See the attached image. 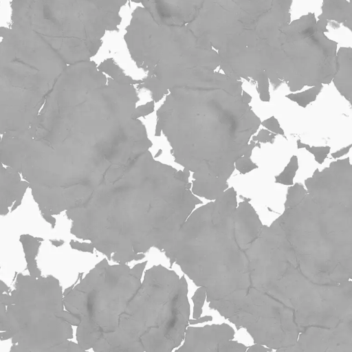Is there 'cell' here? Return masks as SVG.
I'll list each match as a JSON object with an SVG mask.
<instances>
[{
	"instance_id": "33",
	"label": "cell",
	"mask_w": 352,
	"mask_h": 352,
	"mask_svg": "<svg viewBox=\"0 0 352 352\" xmlns=\"http://www.w3.org/2000/svg\"><path fill=\"white\" fill-rule=\"evenodd\" d=\"M212 317L211 316H205L199 317L197 318L189 319V324H197L198 323H203L205 322L212 321Z\"/></svg>"
},
{
	"instance_id": "35",
	"label": "cell",
	"mask_w": 352,
	"mask_h": 352,
	"mask_svg": "<svg viewBox=\"0 0 352 352\" xmlns=\"http://www.w3.org/2000/svg\"><path fill=\"white\" fill-rule=\"evenodd\" d=\"M255 143H256V142H254L253 140L250 141V142L248 144V148H247L246 151L245 152V153L243 155L244 156H246V157H251L253 148L254 147H256L255 146Z\"/></svg>"
},
{
	"instance_id": "32",
	"label": "cell",
	"mask_w": 352,
	"mask_h": 352,
	"mask_svg": "<svg viewBox=\"0 0 352 352\" xmlns=\"http://www.w3.org/2000/svg\"><path fill=\"white\" fill-rule=\"evenodd\" d=\"M248 352H268L272 351V349L264 347V346L259 343H255L254 345L250 346L246 350Z\"/></svg>"
},
{
	"instance_id": "27",
	"label": "cell",
	"mask_w": 352,
	"mask_h": 352,
	"mask_svg": "<svg viewBox=\"0 0 352 352\" xmlns=\"http://www.w3.org/2000/svg\"><path fill=\"white\" fill-rule=\"evenodd\" d=\"M256 82L261 100L269 102L270 100V94L269 91L270 81L268 78H261L258 79Z\"/></svg>"
},
{
	"instance_id": "24",
	"label": "cell",
	"mask_w": 352,
	"mask_h": 352,
	"mask_svg": "<svg viewBox=\"0 0 352 352\" xmlns=\"http://www.w3.org/2000/svg\"><path fill=\"white\" fill-rule=\"evenodd\" d=\"M234 167L241 174L243 175L258 168L250 157L244 155L241 156L235 161Z\"/></svg>"
},
{
	"instance_id": "28",
	"label": "cell",
	"mask_w": 352,
	"mask_h": 352,
	"mask_svg": "<svg viewBox=\"0 0 352 352\" xmlns=\"http://www.w3.org/2000/svg\"><path fill=\"white\" fill-rule=\"evenodd\" d=\"M264 127H265L270 131L275 133L281 135L285 137V132L280 127L278 120L274 117L272 116L263 122H261Z\"/></svg>"
},
{
	"instance_id": "34",
	"label": "cell",
	"mask_w": 352,
	"mask_h": 352,
	"mask_svg": "<svg viewBox=\"0 0 352 352\" xmlns=\"http://www.w3.org/2000/svg\"><path fill=\"white\" fill-rule=\"evenodd\" d=\"M351 144H349V146H346V147H344L334 153H332L331 154V157H333V158H338V157H342L344 156V155H346V153H349V150L351 149Z\"/></svg>"
},
{
	"instance_id": "37",
	"label": "cell",
	"mask_w": 352,
	"mask_h": 352,
	"mask_svg": "<svg viewBox=\"0 0 352 352\" xmlns=\"http://www.w3.org/2000/svg\"><path fill=\"white\" fill-rule=\"evenodd\" d=\"M307 144L302 143L300 140H297V148H305Z\"/></svg>"
},
{
	"instance_id": "11",
	"label": "cell",
	"mask_w": 352,
	"mask_h": 352,
	"mask_svg": "<svg viewBox=\"0 0 352 352\" xmlns=\"http://www.w3.org/2000/svg\"><path fill=\"white\" fill-rule=\"evenodd\" d=\"M127 0H51L58 40L55 50L68 64L89 60L107 31L118 28Z\"/></svg>"
},
{
	"instance_id": "6",
	"label": "cell",
	"mask_w": 352,
	"mask_h": 352,
	"mask_svg": "<svg viewBox=\"0 0 352 352\" xmlns=\"http://www.w3.org/2000/svg\"><path fill=\"white\" fill-rule=\"evenodd\" d=\"M124 38L136 65L148 72L139 85L154 102L173 88L190 85L203 69L219 66L217 51L186 25L160 24L143 7L133 12Z\"/></svg>"
},
{
	"instance_id": "4",
	"label": "cell",
	"mask_w": 352,
	"mask_h": 352,
	"mask_svg": "<svg viewBox=\"0 0 352 352\" xmlns=\"http://www.w3.org/2000/svg\"><path fill=\"white\" fill-rule=\"evenodd\" d=\"M236 205L216 199L192 212L164 252L197 286L208 302L236 304L250 287L249 260L236 236Z\"/></svg>"
},
{
	"instance_id": "31",
	"label": "cell",
	"mask_w": 352,
	"mask_h": 352,
	"mask_svg": "<svg viewBox=\"0 0 352 352\" xmlns=\"http://www.w3.org/2000/svg\"><path fill=\"white\" fill-rule=\"evenodd\" d=\"M70 245L73 249L89 253H93L94 250V247L91 243H80L78 241L72 240L70 241Z\"/></svg>"
},
{
	"instance_id": "23",
	"label": "cell",
	"mask_w": 352,
	"mask_h": 352,
	"mask_svg": "<svg viewBox=\"0 0 352 352\" xmlns=\"http://www.w3.org/2000/svg\"><path fill=\"white\" fill-rule=\"evenodd\" d=\"M206 298V289L200 286L195 292L192 297L194 304L193 307V318H197L202 314V307L204 306Z\"/></svg>"
},
{
	"instance_id": "14",
	"label": "cell",
	"mask_w": 352,
	"mask_h": 352,
	"mask_svg": "<svg viewBox=\"0 0 352 352\" xmlns=\"http://www.w3.org/2000/svg\"><path fill=\"white\" fill-rule=\"evenodd\" d=\"M234 333L233 328L226 323L202 327H187L184 343L176 351L218 352L219 343L233 339Z\"/></svg>"
},
{
	"instance_id": "5",
	"label": "cell",
	"mask_w": 352,
	"mask_h": 352,
	"mask_svg": "<svg viewBox=\"0 0 352 352\" xmlns=\"http://www.w3.org/2000/svg\"><path fill=\"white\" fill-rule=\"evenodd\" d=\"M187 294L184 276L161 265L149 268L120 316L117 329L94 351H172L189 324Z\"/></svg>"
},
{
	"instance_id": "22",
	"label": "cell",
	"mask_w": 352,
	"mask_h": 352,
	"mask_svg": "<svg viewBox=\"0 0 352 352\" xmlns=\"http://www.w3.org/2000/svg\"><path fill=\"white\" fill-rule=\"evenodd\" d=\"M307 192V190L302 184L296 183L295 184L292 185L287 190L285 208L296 205L303 199Z\"/></svg>"
},
{
	"instance_id": "10",
	"label": "cell",
	"mask_w": 352,
	"mask_h": 352,
	"mask_svg": "<svg viewBox=\"0 0 352 352\" xmlns=\"http://www.w3.org/2000/svg\"><path fill=\"white\" fill-rule=\"evenodd\" d=\"M327 32V25L311 12L283 27L278 78L290 91L332 81L337 43L325 35Z\"/></svg>"
},
{
	"instance_id": "25",
	"label": "cell",
	"mask_w": 352,
	"mask_h": 352,
	"mask_svg": "<svg viewBox=\"0 0 352 352\" xmlns=\"http://www.w3.org/2000/svg\"><path fill=\"white\" fill-rule=\"evenodd\" d=\"M247 349V346L241 343L227 340L219 343L218 352H245Z\"/></svg>"
},
{
	"instance_id": "3",
	"label": "cell",
	"mask_w": 352,
	"mask_h": 352,
	"mask_svg": "<svg viewBox=\"0 0 352 352\" xmlns=\"http://www.w3.org/2000/svg\"><path fill=\"white\" fill-rule=\"evenodd\" d=\"M242 81L211 70L193 85L169 90L157 111L175 161L193 173L191 190L214 200L228 188L235 161L261 119L242 97Z\"/></svg>"
},
{
	"instance_id": "21",
	"label": "cell",
	"mask_w": 352,
	"mask_h": 352,
	"mask_svg": "<svg viewBox=\"0 0 352 352\" xmlns=\"http://www.w3.org/2000/svg\"><path fill=\"white\" fill-rule=\"evenodd\" d=\"M298 169V157L296 155H293L284 170L278 175L275 177V182L283 185H293L294 178Z\"/></svg>"
},
{
	"instance_id": "36",
	"label": "cell",
	"mask_w": 352,
	"mask_h": 352,
	"mask_svg": "<svg viewBox=\"0 0 352 352\" xmlns=\"http://www.w3.org/2000/svg\"><path fill=\"white\" fill-rule=\"evenodd\" d=\"M242 97L245 102L250 104L252 100V96L245 91H242Z\"/></svg>"
},
{
	"instance_id": "19",
	"label": "cell",
	"mask_w": 352,
	"mask_h": 352,
	"mask_svg": "<svg viewBox=\"0 0 352 352\" xmlns=\"http://www.w3.org/2000/svg\"><path fill=\"white\" fill-rule=\"evenodd\" d=\"M323 85L313 86L304 91L289 94L285 97L296 102L301 107L305 108L309 104L315 101Z\"/></svg>"
},
{
	"instance_id": "26",
	"label": "cell",
	"mask_w": 352,
	"mask_h": 352,
	"mask_svg": "<svg viewBox=\"0 0 352 352\" xmlns=\"http://www.w3.org/2000/svg\"><path fill=\"white\" fill-rule=\"evenodd\" d=\"M305 148L310 153L313 154L315 160L320 164H322L324 160L327 158L328 154L330 153L331 147L329 146H311L306 144Z\"/></svg>"
},
{
	"instance_id": "8",
	"label": "cell",
	"mask_w": 352,
	"mask_h": 352,
	"mask_svg": "<svg viewBox=\"0 0 352 352\" xmlns=\"http://www.w3.org/2000/svg\"><path fill=\"white\" fill-rule=\"evenodd\" d=\"M146 263L131 268L126 263L111 265L104 258L63 292L65 309L79 321L76 340L84 351H94L116 331L120 316L141 285Z\"/></svg>"
},
{
	"instance_id": "9",
	"label": "cell",
	"mask_w": 352,
	"mask_h": 352,
	"mask_svg": "<svg viewBox=\"0 0 352 352\" xmlns=\"http://www.w3.org/2000/svg\"><path fill=\"white\" fill-rule=\"evenodd\" d=\"M67 65L49 47L0 52L1 135L21 133L31 125Z\"/></svg>"
},
{
	"instance_id": "18",
	"label": "cell",
	"mask_w": 352,
	"mask_h": 352,
	"mask_svg": "<svg viewBox=\"0 0 352 352\" xmlns=\"http://www.w3.org/2000/svg\"><path fill=\"white\" fill-rule=\"evenodd\" d=\"M20 241L25 252L30 275L33 276H41V271L38 268L36 262V256L37 255L42 239L34 237L28 234H23L21 236Z\"/></svg>"
},
{
	"instance_id": "29",
	"label": "cell",
	"mask_w": 352,
	"mask_h": 352,
	"mask_svg": "<svg viewBox=\"0 0 352 352\" xmlns=\"http://www.w3.org/2000/svg\"><path fill=\"white\" fill-rule=\"evenodd\" d=\"M276 134L267 129H261L258 134L252 136V140L261 143H273L274 142Z\"/></svg>"
},
{
	"instance_id": "30",
	"label": "cell",
	"mask_w": 352,
	"mask_h": 352,
	"mask_svg": "<svg viewBox=\"0 0 352 352\" xmlns=\"http://www.w3.org/2000/svg\"><path fill=\"white\" fill-rule=\"evenodd\" d=\"M154 101L149 102L146 104L136 107L133 114V118H139L141 116H144L153 112L154 110Z\"/></svg>"
},
{
	"instance_id": "1",
	"label": "cell",
	"mask_w": 352,
	"mask_h": 352,
	"mask_svg": "<svg viewBox=\"0 0 352 352\" xmlns=\"http://www.w3.org/2000/svg\"><path fill=\"white\" fill-rule=\"evenodd\" d=\"M138 82L107 78L90 60L67 65L31 125L2 135L1 160L28 182L42 216L82 204L151 147L133 118Z\"/></svg>"
},
{
	"instance_id": "38",
	"label": "cell",
	"mask_w": 352,
	"mask_h": 352,
	"mask_svg": "<svg viewBox=\"0 0 352 352\" xmlns=\"http://www.w3.org/2000/svg\"><path fill=\"white\" fill-rule=\"evenodd\" d=\"M1 134H0V146H1Z\"/></svg>"
},
{
	"instance_id": "15",
	"label": "cell",
	"mask_w": 352,
	"mask_h": 352,
	"mask_svg": "<svg viewBox=\"0 0 352 352\" xmlns=\"http://www.w3.org/2000/svg\"><path fill=\"white\" fill-rule=\"evenodd\" d=\"M29 184L16 170L5 166L0 158V215L14 210L21 205Z\"/></svg>"
},
{
	"instance_id": "12",
	"label": "cell",
	"mask_w": 352,
	"mask_h": 352,
	"mask_svg": "<svg viewBox=\"0 0 352 352\" xmlns=\"http://www.w3.org/2000/svg\"><path fill=\"white\" fill-rule=\"evenodd\" d=\"M274 0H204L187 27L197 37L219 50L231 39L253 28L270 9Z\"/></svg>"
},
{
	"instance_id": "13",
	"label": "cell",
	"mask_w": 352,
	"mask_h": 352,
	"mask_svg": "<svg viewBox=\"0 0 352 352\" xmlns=\"http://www.w3.org/2000/svg\"><path fill=\"white\" fill-rule=\"evenodd\" d=\"M140 3L160 24L184 25L197 16L204 0H131Z\"/></svg>"
},
{
	"instance_id": "17",
	"label": "cell",
	"mask_w": 352,
	"mask_h": 352,
	"mask_svg": "<svg viewBox=\"0 0 352 352\" xmlns=\"http://www.w3.org/2000/svg\"><path fill=\"white\" fill-rule=\"evenodd\" d=\"M327 25L331 21L351 27V6L346 0H324L322 13L318 19Z\"/></svg>"
},
{
	"instance_id": "16",
	"label": "cell",
	"mask_w": 352,
	"mask_h": 352,
	"mask_svg": "<svg viewBox=\"0 0 352 352\" xmlns=\"http://www.w3.org/2000/svg\"><path fill=\"white\" fill-rule=\"evenodd\" d=\"M332 81L338 92L351 102L352 97V54L351 47H341L337 52L336 71Z\"/></svg>"
},
{
	"instance_id": "7",
	"label": "cell",
	"mask_w": 352,
	"mask_h": 352,
	"mask_svg": "<svg viewBox=\"0 0 352 352\" xmlns=\"http://www.w3.org/2000/svg\"><path fill=\"white\" fill-rule=\"evenodd\" d=\"M7 304L9 329L0 340L11 339V351H85L73 338L71 314L64 310L57 278L19 274Z\"/></svg>"
},
{
	"instance_id": "20",
	"label": "cell",
	"mask_w": 352,
	"mask_h": 352,
	"mask_svg": "<svg viewBox=\"0 0 352 352\" xmlns=\"http://www.w3.org/2000/svg\"><path fill=\"white\" fill-rule=\"evenodd\" d=\"M10 292V287L0 280V332L9 329L6 309Z\"/></svg>"
},
{
	"instance_id": "2",
	"label": "cell",
	"mask_w": 352,
	"mask_h": 352,
	"mask_svg": "<svg viewBox=\"0 0 352 352\" xmlns=\"http://www.w3.org/2000/svg\"><path fill=\"white\" fill-rule=\"evenodd\" d=\"M188 170H177L142 153L116 179L103 181L80 206L65 211L70 232L117 263L164 252L202 201L191 190Z\"/></svg>"
}]
</instances>
